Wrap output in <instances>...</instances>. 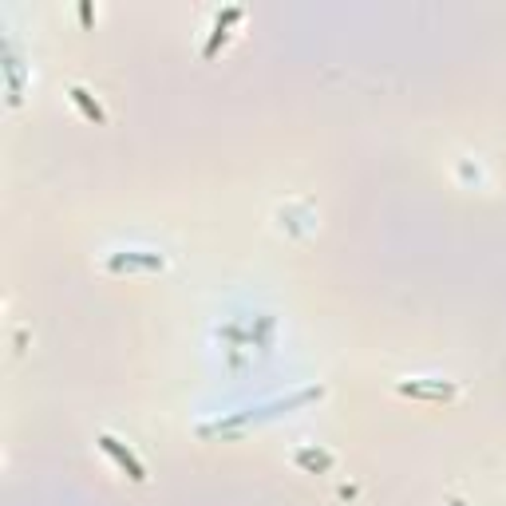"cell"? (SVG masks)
<instances>
[{
  "instance_id": "cell-1",
  "label": "cell",
  "mask_w": 506,
  "mask_h": 506,
  "mask_svg": "<svg viewBox=\"0 0 506 506\" xmlns=\"http://www.w3.org/2000/svg\"><path fill=\"white\" fill-rule=\"evenodd\" d=\"M99 443L107 447V451H111V455L119 459V463H123L127 471H131V479H143V467H139V463H135V459H131V455H127V451H119V443H115L111 435H103V439H99Z\"/></svg>"
}]
</instances>
